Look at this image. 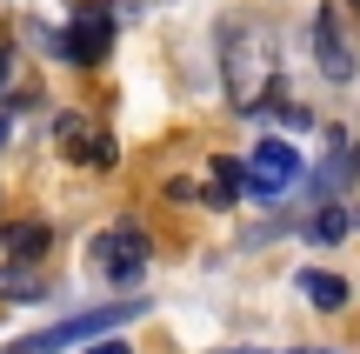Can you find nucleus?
Here are the masks:
<instances>
[{"label":"nucleus","mask_w":360,"mask_h":354,"mask_svg":"<svg viewBox=\"0 0 360 354\" xmlns=\"http://www.w3.org/2000/svg\"><path fill=\"white\" fill-rule=\"evenodd\" d=\"M7 80H13V47L0 40V87H7Z\"/></svg>","instance_id":"obj_14"},{"label":"nucleus","mask_w":360,"mask_h":354,"mask_svg":"<svg viewBox=\"0 0 360 354\" xmlns=\"http://www.w3.org/2000/svg\"><path fill=\"white\" fill-rule=\"evenodd\" d=\"M0 241H7V254H13V261L27 267V261H40V254H47V241H53V234H47L40 221H13V227H7Z\"/></svg>","instance_id":"obj_10"},{"label":"nucleus","mask_w":360,"mask_h":354,"mask_svg":"<svg viewBox=\"0 0 360 354\" xmlns=\"http://www.w3.org/2000/svg\"><path fill=\"white\" fill-rule=\"evenodd\" d=\"M354 7H360V0H354Z\"/></svg>","instance_id":"obj_17"},{"label":"nucleus","mask_w":360,"mask_h":354,"mask_svg":"<svg viewBox=\"0 0 360 354\" xmlns=\"http://www.w3.org/2000/svg\"><path fill=\"white\" fill-rule=\"evenodd\" d=\"M240 174H247V194L254 201H287L294 181H300V154L287 141H260L254 154L240 160Z\"/></svg>","instance_id":"obj_6"},{"label":"nucleus","mask_w":360,"mask_h":354,"mask_svg":"<svg viewBox=\"0 0 360 354\" xmlns=\"http://www.w3.org/2000/svg\"><path fill=\"white\" fill-rule=\"evenodd\" d=\"M347 227H354V214L327 201V208H321V214H314V221H307V241H321V248H334V241L347 234Z\"/></svg>","instance_id":"obj_11"},{"label":"nucleus","mask_w":360,"mask_h":354,"mask_svg":"<svg viewBox=\"0 0 360 354\" xmlns=\"http://www.w3.org/2000/svg\"><path fill=\"white\" fill-rule=\"evenodd\" d=\"M87 354H134L127 341H101V348H87Z\"/></svg>","instance_id":"obj_15"},{"label":"nucleus","mask_w":360,"mask_h":354,"mask_svg":"<svg viewBox=\"0 0 360 354\" xmlns=\"http://www.w3.org/2000/svg\"><path fill=\"white\" fill-rule=\"evenodd\" d=\"M294 288L307 294V301L321 308V315H334V308H347V281H340V274H321V267H300V274H294Z\"/></svg>","instance_id":"obj_8"},{"label":"nucleus","mask_w":360,"mask_h":354,"mask_svg":"<svg viewBox=\"0 0 360 354\" xmlns=\"http://www.w3.org/2000/svg\"><path fill=\"white\" fill-rule=\"evenodd\" d=\"M220 74H227V101L240 114H254L281 80V40L267 20H227L220 34Z\"/></svg>","instance_id":"obj_1"},{"label":"nucleus","mask_w":360,"mask_h":354,"mask_svg":"<svg viewBox=\"0 0 360 354\" xmlns=\"http://www.w3.org/2000/svg\"><path fill=\"white\" fill-rule=\"evenodd\" d=\"M0 147H7V114H0Z\"/></svg>","instance_id":"obj_16"},{"label":"nucleus","mask_w":360,"mask_h":354,"mask_svg":"<svg viewBox=\"0 0 360 354\" xmlns=\"http://www.w3.org/2000/svg\"><path fill=\"white\" fill-rule=\"evenodd\" d=\"M0 294H7V301H47L40 274H27V267H0Z\"/></svg>","instance_id":"obj_12"},{"label":"nucleus","mask_w":360,"mask_h":354,"mask_svg":"<svg viewBox=\"0 0 360 354\" xmlns=\"http://www.w3.org/2000/svg\"><path fill=\"white\" fill-rule=\"evenodd\" d=\"M307 40H314V61H321V80H327V87H354V74H360V47H354L347 27H340L334 7H321V13L307 20Z\"/></svg>","instance_id":"obj_5"},{"label":"nucleus","mask_w":360,"mask_h":354,"mask_svg":"<svg viewBox=\"0 0 360 354\" xmlns=\"http://www.w3.org/2000/svg\"><path fill=\"white\" fill-rule=\"evenodd\" d=\"M147 261H154V248H147V234H141L134 221L107 227V234L87 248V267H94L101 281H141V274H147Z\"/></svg>","instance_id":"obj_4"},{"label":"nucleus","mask_w":360,"mask_h":354,"mask_svg":"<svg viewBox=\"0 0 360 354\" xmlns=\"http://www.w3.org/2000/svg\"><path fill=\"white\" fill-rule=\"evenodd\" d=\"M60 147L80 167H114V141H107L94 120H80V114H60Z\"/></svg>","instance_id":"obj_7"},{"label":"nucleus","mask_w":360,"mask_h":354,"mask_svg":"<svg viewBox=\"0 0 360 354\" xmlns=\"http://www.w3.org/2000/svg\"><path fill=\"white\" fill-rule=\"evenodd\" d=\"M240 194H247V174H240V160H214V174H207L200 201H207V208H233Z\"/></svg>","instance_id":"obj_9"},{"label":"nucleus","mask_w":360,"mask_h":354,"mask_svg":"<svg viewBox=\"0 0 360 354\" xmlns=\"http://www.w3.org/2000/svg\"><path fill=\"white\" fill-rule=\"evenodd\" d=\"M233 354H281V348H233ZM287 354H327V348H287Z\"/></svg>","instance_id":"obj_13"},{"label":"nucleus","mask_w":360,"mask_h":354,"mask_svg":"<svg viewBox=\"0 0 360 354\" xmlns=\"http://www.w3.org/2000/svg\"><path fill=\"white\" fill-rule=\"evenodd\" d=\"M60 61H74V67H94V61H107V47H114V13L101 7V0H87V7L74 13V27H60V34H40Z\"/></svg>","instance_id":"obj_3"},{"label":"nucleus","mask_w":360,"mask_h":354,"mask_svg":"<svg viewBox=\"0 0 360 354\" xmlns=\"http://www.w3.org/2000/svg\"><path fill=\"white\" fill-rule=\"evenodd\" d=\"M141 315H147V301H141V294H127V301H107V308H87V315H67V321H53V328L27 334V341L0 348V354H60V348H74V341H114V328H127V321H141Z\"/></svg>","instance_id":"obj_2"}]
</instances>
